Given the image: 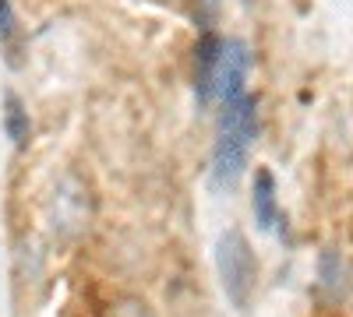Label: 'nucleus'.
I'll return each mask as SVG.
<instances>
[{"mask_svg":"<svg viewBox=\"0 0 353 317\" xmlns=\"http://www.w3.org/2000/svg\"><path fill=\"white\" fill-rule=\"evenodd\" d=\"M321 282H325V289H339L343 285V261L336 250L321 254Z\"/></svg>","mask_w":353,"mask_h":317,"instance_id":"8","label":"nucleus"},{"mask_svg":"<svg viewBox=\"0 0 353 317\" xmlns=\"http://www.w3.org/2000/svg\"><path fill=\"white\" fill-rule=\"evenodd\" d=\"M251 208H254V222L258 229H276L279 222V205H276V180L269 169H258L254 173V190H251Z\"/></svg>","mask_w":353,"mask_h":317,"instance_id":"5","label":"nucleus"},{"mask_svg":"<svg viewBox=\"0 0 353 317\" xmlns=\"http://www.w3.org/2000/svg\"><path fill=\"white\" fill-rule=\"evenodd\" d=\"M0 50H4V61L11 67H21V28L11 0H0Z\"/></svg>","mask_w":353,"mask_h":317,"instance_id":"6","label":"nucleus"},{"mask_svg":"<svg viewBox=\"0 0 353 317\" xmlns=\"http://www.w3.org/2000/svg\"><path fill=\"white\" fill-rule=\"evenodd\" d=\"M4 131H8V138L14 141L18 149L28 141V134H32V120H28V109L21 106V99H18L14 92L4 96Z\"/></svg>","mask_w":353,"mask_h":317,"instance_id":"7","label":"nucleus"},{"mask_svg":"<svg viewBox=\"0 0 353 317\" xmlns=\"http://www.w3.org/2000/svg\"><path fill=\"white\" fill-rule=\"evenodd\" d=\"M219 50H223V39L205 28L198 46H194V92H198V102H212V78H216V64H219Z\"/></svg>","mask_w":353,"mask_h":317,"instance_id":"4","label":"nucleus"},{"mask_svg":"<svg viewBox=\"0 0 353 317\" xmlns=\"http://www.w3.org/2000/svg\"><path fill=\"white\" fill-rule=\"evenodd\" d=\"M216 268H219V285L226 300L244 310L251 303L254 293V282H258V257L248 243V237L241 229H226L216 243Z\"/></svg>","mask_w":353,"mask_h":317,"instance_id":"2","label":"nucleus"},{"mask_svg":"<svg viewBox=\"0 0 353 317\" xmlns=\"http://www.w3.org/2000/svg\"><path fill=\"white\" fill-rule=\"evenodd\" d=\"M258 138V106L251 96H241L233 102H223L219 134L212 149V184L233 187L248 166V149Z\"/></svg>","mask_w":353,"mask_h":317,"instance_id":"1","label":"nucleus"},{"mask_svg":"<svg viewBox=\"0 0 353 317\" xmlns=\"http://www.w3.org/2000/svg\"><path fill=\"white\" fill-rule=\"evenodd\" d=\"M113 317H152V314H149V307H145L141 300H124L121 307L113 310Z\"/></svg>","mask_w":353,"mask_h":317,"instance_id":"9","label":"nucleus"},{"mask_svg":"<svg viewBox=\"0 0 353 317\" xmlns=\"http://www.w3.org/2000/svg\"><path fill=\"white\" fill-rule=\"evenodd\" d=\"M248 67H251L248 46L241 39H223L216 78H212V99H223V102L241 99L244 96V81H248Z\"/></svg>","mask_w":353,"mask_h":317,"instance_id":"3","label":"nucleus"}]
</instances>
